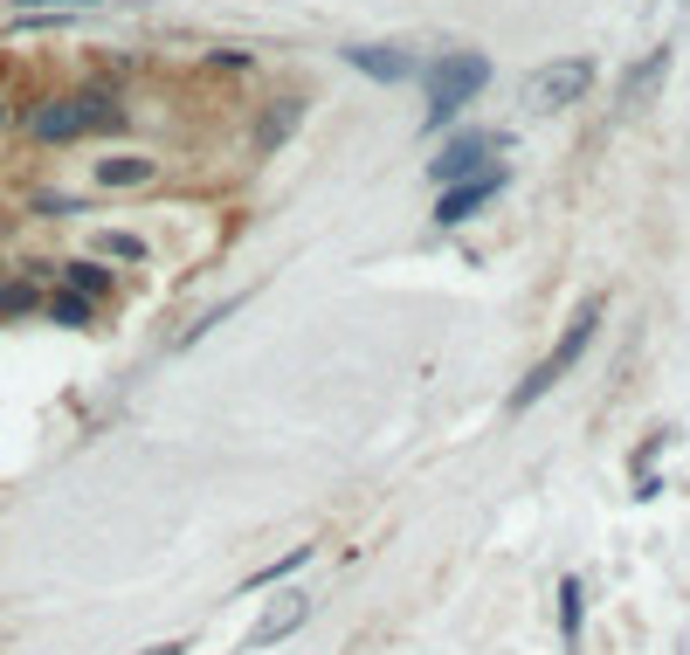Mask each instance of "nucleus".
<instances>
[{
  "label": "nucleus",
  "instance_id": "5",
  "mask_svg": "<svg viewBox=\"0 0 690 655\" xmlns=\"http://www.w3.org/2000/svg\"><path fill=\"white\" fill-rule=\"evenodd\" d=\"M504 139L498 131H463V139H449L442 152H436V187H463V180H477V172H490V152H498Z\"/></svg>",
  "mask_w": 690,
  "mask_h": 655
},
{
  "label": "nucleus",
  "instance_id": "7",
  "mask_svg": "<svg viewBox=\"0 0 690 655\" xmlns=\"http://www.w3.org/2000/svg\"><path fill=\"white\" fill-rule=\"evenodd\" d=\"M504 193V172L490 166V172H477V180H463V187H442V201H436V222L442 228H463L469 214H484L490 201Z\"/></svg>",
  "mask_w": 690,
  "mask_h": 655
},
{
  "label": "nucleus",
  "instance_id": "13",
  "mask_svg": "<svg viewBox=\"0 0 690 655\" xmlns=\"http://www.w3.org/2000/svg\"><path fill=\"white\" fill-rule=\"evenodd\" d=\"M62 283H70L76 297H91V303H97L104 290H111V276H104V262H97V255H83V262H62Z\"/></svg>",
  "mask_w": 690,
  "mask_h": 655
},
{
  "label": "nucleus",
  "instance_id": "18",
  "mask_svg": "<svg viewBox=\"0 0 690 655\" xmlns=\"http://www.w3.org/2000/svg\"><path fill=\"white\" fill-rule=\"evenodd\" d=\"M139 655H187V642H153V648H139Z\"/></svg>",
  "mask_w": 690,
  "mask_h": 655
},
{
  "label": "nucleus",
  "instance_id": "11",
  "mask_svg": "<svg viewBox=\"0 0 690 655\" xmlns=\"http://www.w3.org/2000/svg\"><path fill=\"white\" fill-rule=\"evenodd\" d=\"M297 118H305V104H297V97H276V104H270V118L255 124V159H270V152L297 131Z\"/></svg>",
  "mask_w": 690,
  "mask_h": 655
},
{
  "label": "nucleus",
  "instance_id": "17",
  "mask_svg": "<svg viewBox=\"0 0 690 655\" xmlns=\"http://www.w3.org/2000/svg\"><path fill=\"white\" fill-rule=\"evenodd\" d=\"M0 311H35V290L28 283H8V290H0Z\"/></svg>",
  "mask_w": 690,
  "mask_h": 655
},
{
  "label": "nucleus",
  "instance_id": "6",
  "mask_svg": "<svg viewBox=\"0 0 690 655\" xmlns=\"http://www.w3.org/2000/svg\"><path fill=\"white\" fill-rule=\"evenodd\" d=\"M305 621H311V594H270V607L255 615V628H249L242 648H249V655H255V648H276V642H290Z\"/></svg>",
  "mask_w": 690,
  "mask_h": 655
},
{
  "label": "nucleus",
  "instance_id": "4",
  "mask_svg": "<svg viewBox=\"0 0 690 655\" xmlns=\"http://www.w3.org/2000/svg\"><path fill=\"white\" fill-rule=\"evenodd\" d=\"M587 83H594L587 56H552V62H538V70L525 76V104L538 118H552V111H567V104L587 97Z\"/></svg>",
  "mask_w": 690,
  "mask_h": 655
},
{
  "label": "nucleus",
  "instance_id": "15",
  "mask_svg": "<svg viewBox=\"0 0 690 655\" xmlns=\"http://www.w3.org/2000/svg\"><path fill=\"white\" fill-rule=\"evenodd\" d=\"M41 311H49L56 324H91V297H76V290H62V297H49V303H41Z\"/></svg>",
  "mask_w": 690,
  "mask_h": 655
},
{
  "label": "nucleus",
  "instance_id": "1",
  "mask_svg": "<svg viewBox=\"0 0 690 655\" xmlns=\"http://www.w3.org/2000/svg\"><path fill=\"white\" fill-rule=\"evenodd\" d=\"M594 324H600V297H587V303H580V311L567 318V332H559V338L546 345V359H538L532 373L511 386V414H525L532 401H546V393H552L559 380L573 373V366H580V353H587V345H594Z\"/></svg>",
  "mask_w": 690,
  "mask_h": 655
},
{
  "label": "nucleus",
  "instance_id": "12",
  "mask_svg": "<svg viewBox=\"0 0 690 655\" xmlns=\"http://www.w3.org/2000/svg\"><path fill=\"white\" fill-rule=\"evenodd\" d=\"M91 255H97V262H145V235L97 228V235H91Z\"/></svg>",
  "mask_w": 690,
  "mask_h": 655
},
{
  "label": "nucleus",
  "instance_id": "8",
  "mask_svg": "<svg viewBox=\"0 0 690 655\" xmlns=\"http://www.w3.org/2000/svg\"><path fill=\"white\" fill-rule=\"evenodd\" d=\"M91 180L104 193H132V187H153L159 180V159H153V152H104V159L91 166Z\"/></svg>",
  "mask_w": 690,
  "mask_h": 655
},
{
  "label": "nucleus",
  "instance_id": "3",
  "mask_svg": "<svg viewBox=\"0 0 690 655\" xmlns=\"http://www.w3.org/2000/svg\"><path fill=\"white\" fill-rule=\"evenodd\" d=\"M421 83H428V124H449L463 104H477V91L490 83V62L469 56V49H449L421 70Z\"/></svg>",
  "mask_w": 690,
  "mask_h": 655
},
{
  "label": "nucleus",
  "instance_id": "16",
  "mask_svg": "<svg viewBox=\"0 0 690 655\" xmlns=\"http://www.w3.org/2000/svg\"><path fill=\"white\" fill-rule=\"evenodd\" d=\"M311 559V545H290V552L284 559H276V565H263V573H255V586H270V580H284V573H297V565H305Z\"/></svg>",
  "mask_w": 690,
  "mask_h": 655
},
{
  "label": "nucleus",
  "instance_id": "2",
  "mask_svg": "<svg viewBox=\"0 0 690 655\" xmlns=\"http://www.w3.org/2000/svg\"><path fill=\"white\" fill-rule=\"evenodd\" d=\"M124 111L104 91H83V97H49V104H35L28 111V131L41 145H70V139H83V131H111Z\"/></svg>",
  "mask_w": 690,
  "mask_h": 655
},
{
  "label": "nucleus",
  "instance_id": "9",
  "mask_svg": "<svg viewBox=\"0 0 690 655\" xmlns=\"http://www.w3.org/2000/svg\"><path fill=\"white\" fill-rule=\"evenodd\" d=\"M345 62H353L359 76H373V83H401V76H415V56L386 49V41H353V49H345Z\"/></svg>",
  "mask_w": 690,
  "mask_h": 655
},
{
  "label": "nucleus",
  "instance_id": "10",
  "mask_svg": "<svg viewBox=\"0 0 690 655\" xmlns=\"http://www.w3.org/2000/svg\"><path fill=\"white\" fill-rule=\"evenodd\" d=\"M663 76H670V49H650V62H635L629 83H621V111H650L656 91H663Z\"/></svg>",
  "mask_w": 690,
  "mask_h": 655
},
{
  "label": "nucleus",
  "instance_id": "14",
  "mask_svg": "<svg viewBox=\"0 0 690 655\" xmlns=\"http://www.w3.org/2000/svg\"><path fill=\"white\" fill-rule=\"evenodd\" d=\"M559 642L567 655L580 648V580H559Z\"/></svg>",
  "mask_w": 690,
  "mask_h": 655
}]
</instances>
